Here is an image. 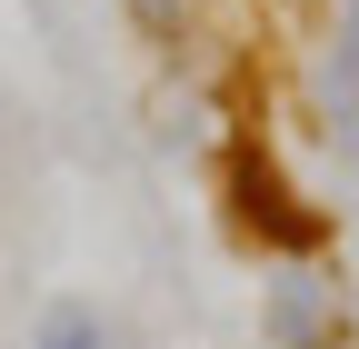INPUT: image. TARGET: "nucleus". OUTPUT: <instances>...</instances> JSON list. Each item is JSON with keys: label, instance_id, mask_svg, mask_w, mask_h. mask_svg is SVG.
<instances>
[{"label": "nucleus", "instance_id": "nucleus-3", "mask_svg": "<svg viewBox=\"0 0 359 349\" xmlns=\"http://www.w3.org/2000/svg\"><path fill=\"white\" fill-rule=\"evenodd\" d=\"M309 120H320V140L339 150V170H359V0L330 20V40H320V70H309Z\"/></svg>", "mask_w": 359, "mask_h": 349}, {"label": "nucleus", "instance_id": "nucleus-4", "mask_svg": "<svg viewBox=\"0 0 359 349\" xmlns=\"http://www.w3.org/2000/svg\"><path fill=\"white\" fill-rule=\"evenodd\" d=\"M30 349H120V320L100 310V299H80V289H60L50 310L30 320Z\"/></svg>", "mask_w": 359, "mask_h": 349}, {"label": "nucleus", "instance_id": "nucleus-5", "mask_svg": "<svg viewBox=\"0 0 359 349\" xmlns=\"http://www.w3.org/2000/svg\"><path fill=\"white\" fill-rule=\"evenodd\" d=\"M130 20H140V40H180V20H190V0H120Z\"/></svg>", "mask_w": 359, "mask_h": 349}, {"label": "nucleus", "instance_id": "nucleus-2", "mask_svg": "<svg viewBox=\"0 0 359 349\" xmlns=\"http://www.w3.org/2000/svg\"><path fill=\"white\" fill-rule=\"evenodd\" d=\"M259 339L269 349H339V280L320 259H280L259 289Z\"/></svg>", "mask_w": 359, "mask_h": 349}, {"label": "nucleus", "instance_id": "nucleus-1", "mask_svg": "<svg viewBox=\"0 0 359 349\" xmlns=\"http://www.w3.org/2000/svg\"><path fill=\"white\" fill-rule=\"evenodd\" d=\"M219 190H230V220H240L259 249H280V259H320V249H330V210H309V200L290 190V170L269 160L259 140H230Z\"/></svg>", "mask_w": 359, "mask_h": 349}]
</instances>
